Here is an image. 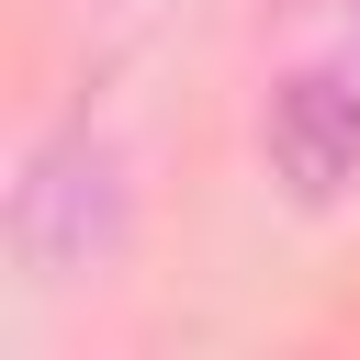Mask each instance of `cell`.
I'll use <instances>...</instances> for the list:
<instances>
[{"label": "cell", "instance_id": "cell-1", "mask_svg": "<svg viewBox=\"0 0 360 360\" xmlns=\"http://www.w3.org/2000/svg\"><path fill=\"white\" fill-rule=\"evenodd\" d=\"M259 158L292 202L360 191V56H281L259 90Z\"/></svg>", "mask_w": 360, "mask_h": 360}, {"label": "cell", "instance_id": "cell-2", "mask_svg": "<svg viewBox=\"0 0 360 360\" xmlns=\"http://www.w3.org/2000/svg\"><path fill=\"white\" fill-rule=\"evenodd\" d=\"M281 56H360V0H270Z\"/></svg>", "mask_w": 360, "mask_h": 360}]
</instances>
